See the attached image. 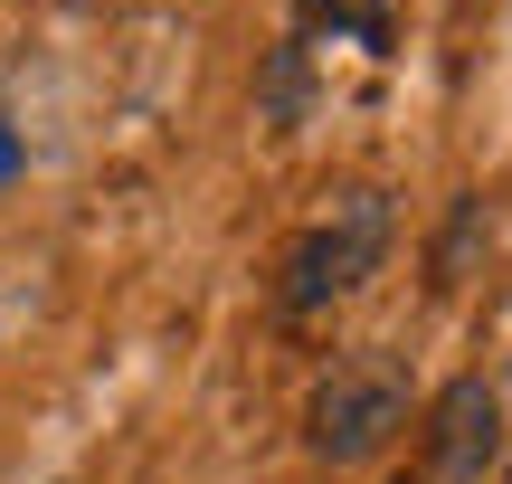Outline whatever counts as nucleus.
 I'll use <instances>...</instances> for the list:
<instances>
[{"label":"nucleus","mask_w":512,"mask_h":484,"mask_svg":"<svg viewBox=\"0 0 512 484\" xmlns=\"http://www.w3.org/2000/svg\"><path fill=\"white\" fill-rule=\"evenodd\" d=\"M389 257V190H342L332 200V219H313L304 238L285 247V276H275V304L285 314H323V304L361 295L370 276H380Z\"/></svg>","instance_id":"obj_1"},{"label":"nucleus","mask_w":512,"mask_h":484,"mask_svg":"<svg viewBox=\"0 0 512 484\" xmlns=\"http://www.w3.org/2000/svg\"><path fill=\"white\" fill-rule=\"evenodd\" d=\"M399 428H408V380H399V361H380V352L332 361V371L313 380V399H304V437H313L323 466H370Z\"/></svg>","instance_id":"obj_2"},{"label":"nucleus","mask_w":512,"mask_h":484,"mask_svg":"<svg viewBox=\"0 0 512 484\" xmlns=\"http://www.w3.org/2000/svg\"><path fill=\"white\" fill-rule=\"evenodd\" d=\"M503 456V399L484 380H446L427 409V466L437 484H484V466Z\"/></svg>","instance_id":"obj_3"},{"label":"nucleus","mask_w":512,"mask_h":484,"mask_svg":"<svg viewBox=\"0 0 512 484\" xmlns=\"http://www.w3.org/2000/svg\"><path fill=\"white\" fill-rule=\"evenodd\" d=\"M304 29L361 38V48H389V0H304Z\"/></svg>","instance_id":"obj_4"},{"label":"nucleus","mask_w":512,"mask_h":484,"mask_svg":"<svg viewBox=\"0 0 512 484\" xmlns=\"http://www.w3.org/2000/svg\"><path fill=\"white\" fill-rule=\"evenodd\" d=\"M494 238V219H484V200H456V219H446V238H437V285H465V266H475V247Z\"/></svg>","instance_id":"obj_5"},{"label":"nucleus","mask_w":512,"mask_h":484,"mask_svg":"<svg viewBox=\"0 0 512 484\" xmlns=\"http://www.w3.org/2000/svg\"><path fill=\"white\" fill-rule=\"evenodd\" d=\"M294 95H304V48H275V76H266V105H275V124L294 114Z\"/></svg>","instance_id":"obj_6"},{"label":"nucleus","mask_w":512,"mask_h":484,"mask_svg":"<svg viewBox=\"0 0 512 484\" xmlns=\"http://www.w3.org/2000/svg\"><path fill=\"white\" fill-rule=\"evenodd\" d=\"M19 171H29V143H19V133H10V124H0V190H10V181H19Z\"/></svg>","instance_id":"obj_7"}]
</instances>
